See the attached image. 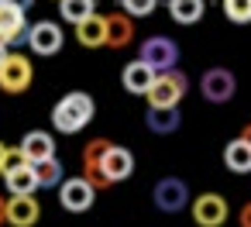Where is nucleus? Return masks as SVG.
<instances>
[{
  "instance_id": "nucleus-31",
  "label": "nucleus",
  "mask_w": 251,
  "mask_h": 227,
  "mask_svg": "<svg viewBox=\"0 0 251 227\" xmlns=\"http://www.w3.org/2000/svg\"><path fill=\"white\" fill-rule=\"evenodd\" d=\"M7 52H11V49H7L4 42H0V62H4V59H7Z\"/></svg>"
},
{
  "instance_id": "nucleus-1",
  "label": "nucleus",
  "mask_w": 251,
  "mask_h": 227,
  "mask_svg": "<svg viewBox=\"0 0 251 227\" xmlns=\"http://www.w3.org/2000/svg\"><path fill=\"white\" fill-rule=\"evenodd\" d=\"M93 114H97L93 97L83 93V90H73V93H66V97L52 107V127H55L59 134H79V131L93 121Z\"/></svg>"
},
{
  "instance_id": "nucleus-6",
  "label": "nucleus",
  "mask_w": 251,
  "mask_h": 227,
  "mask_svg": "<svg viewBox=\"0 0 251 227\" xmlns=\"http://www.w3.org/2000/svg\"><path fill=\"white\" fill-rule=\"evenodd\" d=\"M93 200H97V186H93L86 176L62 179V186H59V203H62V210H69V213H86V210L93 206Z\"/></svg>"
},
{
  "instance_id": "nucleus-25",
  "label": "nucleus",
  "mask_w": 251,
  "mask_h": 227,
  "mask_svg": "<svg viewBox=\"0 0 251 227\" xmlns=\"http://www.w3.org/2000/svg\"><path fill=\"white\" fill-rule=\"evenodd\" d=\"M158 7V0H121V11H127L131 18H148Z\"/></svg>"
},
{
  "instance_id": "nucleus-28",
  "label": "nucleus",
  "mask_w": 251,
  "mask_h": 227,
  "mask_svg": "<svg viewBox=\"0 0 251 227\" xmlns=\"http://www.w3.org/2000/svg\"><path fill=\"white\" fill-rule=\"evenodd\" d=\"M4 224H7V200L0 196V227H4Z\"/></svg>"
},
{
  "instance_id": "nucleus-3",
  "label": "nucleus",
  "mask_w": 251,
  "mask_h": 227,
  "mask_svg": "<svg viewBox=\"0 0 251 227\" xmlns=\"http://www.w3.org/2000/svg\"><path fill=\"white\" fill-rule=\"evenodd\" d=\"M35 83V66L25 52H7V59L0 62V90L18 97Z\"/></svg>"
},
{
  "instance_id": "nucleus-18",
  "label": "nucleus",
  "mask_w": 251,
  "mask_h": 227,
  "mask_svg": "<svg viewBox=\"0 0 251 227\" xmlns=\"http://www.w3.org/2000/svg\"><path fill=\"white\" fill-rule=\"evenodd\" d=\"M21 148H25L28 162H42V158H52L55 155V138L49 131H28L21 138Z\"/></svg>"
},
{
  "instance_id": "nucleus-20",
  "label": "nucleus",
  "mask_w": 251,
  "mask_h": 227,
  "mask_svg": "<svg viewBox=\"0 0 251 227\" xmlns=\"http://www.w3.org/2000/svg\"><path fill=\"white\" fill-rule=\"evenodd\" d=\"M169 14L176 25H200L206 14V0H169Z\"/></svg>"
},
{
  "instance_id": "nucleus-23",
  "label": "nucleus",
  "mask_w": 251,
  "mask_h": 227,
  "mask_svg": "<svg viewBox=\"0 0 251 227\" xmlns=\"http://www.w3.org/2000/svg\"><path fill=\"white\" fill-rule=\"evenodd\" d=\"M59 14L66 25H79L90 14H97V0H59Z\"/></svg>"
},
{
  "instance_id": "nucleus-8",
  "label": "nucleus",
  "mask_w": 251,
  "mask_h": 227,
  "mask_svg": "<svg viewBox=\"0 0 251 227\" xmlns=\"http://www.w3.org/2000/svg\"><path fill=\"white\" fill-rule=\"evenodd\" d=\"M28 11H21L11 0H0V42L7 49L18 42H28Z\"/></svg>"
},
{
  "instance_id": "nucleus-14",
  "label": "nucleus",
  "mask_w": 251,
  "mask_h": 227,
  "mask_svg": "<svg viewBox=\"0 0 251 227\" xmlns=\"http://www.w3.org/2000/svg\"><path fill=\"white\" fill-rule=\"evenodd\" d=\"M134 42V18L127 11L107 14V49H127Z\"/></svg>"
},
{
  "instance_id": "nucleus-30",
  "label": "nucleus",
  "mask_w": 251,
  "mask_h": 227,
  "mask_svg": "<svg viewBox=\"0 0 251 227\" xmlns=\"http://www.w3.org/2000/svg\"><path fill=\"white\" fill-rule=\"evenodd\" d=\"M241 138H244V141L251 145V124H244V131H241Z\"/></svg>"
},
{
  "instance_id": "nucleus-13",
  "label": "nucleus",
  "mask_w": 251,
  "mask_h": 227,
  "mask_svg": "<svg viewBox=\"0 0 251 227\" xmlns=\"http://www.w3.org/2000/svg\"><path fill=\"white\" fill-rule=\"evenodd\" d=\"M151 79H155V69H151L145 59H134V62H127V66L121 69V86H124L131 97H145L148 86H151Z\"/></svg>"
},
{
  "instance_id": "nucleus-15",
  "label": "nucleus",
  "mask_w": 251,
  "mask_h": 227,
  "mask_svg": "<svg viewBox=\"0 0 251 227\" xmlns=\"http://www.w3.org/2000/svg\"><path fill=\"white\" fill-rule=\"evenodd\" d=\"M145 124H148L151 134H162V138H165V134H176V131H179L182 114H179V107H151V103H148Z\"/></svg>"
},
{
  "instance_id": "nucleus-5",
  "label": "nucleus",
  "mask_w": 251,
  "mask_h": 227,
  "mask_svg": "<svg viewBox=\"0 0 251 227\" xmlns=\"http://www.w3.org/2000/svg\"><path fill=\"white\" fill-rule=\"evenodd\" d=\"M200 93H203L206 103H230V97L237 93V79H234L230 69L213 66L200 76Z\"/></svg>"
},
{
  "instance_id": "nucleus-7",
  "label": "nucleus",
  "mask_w": 251,
  "mask_h": 227,
  "mask_svg": "<svg viewBox=\"0 0 251 227\" xmlns=\"http://www.w3.org/2000/svg\"><path fill=\"white\" fill-rule=\"evenodd\" d=\"M151 200H155V206H158L162 213H179V210L189 206V189H186V182H182L179 176H165V179L155 182Z\"/></svg>"
},
{
  "instance_id": "nucleus-16",
  "label": "nucleus",
  "mask_w": 251,
  "mask_h": 227,
  "mask_svg": "<svg viewBox=\"0 0 251 227\" xmlns=\"http://www.w3.org/2000/svg\"><path fill=\"white\" fill-rule=\"evenodd\" d=\"M103 172H107L110 182H124L134 172V155L127 148H121V145H110L107 155H103Z\"/></svg>"
},
{
  "instance_id": "nucleus-12",
  "label": "nucleus",
  "mask_w": 251,
  "mask_h": 227,
  "mask_svg": "<svg viewBox=\"0 0 251 227\" xmlns=\"http://www.w3.org/2000/svg\"><path fill=\"white\" fill-rule=\"evenodd\" d=\"M38 220H42V206H38L35 193H28V196H14L11 193V200H7V224L11 227H35Z\"/></svg>"
},
{
  "instance_id": "nucleus-17",
  "label": "nucleus",
  "mask_w": 251,
  "mask_h": 227,
  "mask_svg": "<svg viewBox=\"0 0 251 227\" xmlns=\"http://www.w3.org/2000/svg\"><path fill=\"white\" fill-rule=\"evenodd\" d=\"M73 28H76V42H79L83 49H103V45H107V18L90 14L86 21H79V25H73Z\"/></svg>"
},
{
  "instance_id": "nucleus-32",
  "label": "nucleus",
  "mask_w": 251,
  "mask_h": 227,
  "mask_svg": "<svg viewBox=\"0 0 251 227\" xmlns=\"http://www.w3.org/2000/svg\"><path fill=\"white\" fill-rule=\"evenodd\" d=\"M4 155H7V145H4V141H0V165H4Z\"/></svg>"
},
{
  "instance_id": "nucleus-4",
  "label": "nucleus",
  "mask_w": 251,
  "mask_h": 227,
  "mask_svg": "<svg viewBox=\"0 0 251 227\" xmlns=\"http://www.w3.org/2000/svg\"><path fill=\"white\" fill-rule=\"evenodd\" d=\"M138 59H145L155 73H162V69L179 66V45H176L169 35H151V38H145V42H141Z\"/></svg>"
},
{
  "instance_id": "nucleus-10",
  "label": "nucleus",
  "mask_w": 251,
  "mask_h": 227,
  "mask_svg": "<svg viewBox=\"0 0 251 227\" xmlns=\"http://www.w3.org/2000/svg\"><path fill=\"white\" fill-rule=\"evenodd\" d=\"M189 210H193V220H196L200 227H220V224H227V217H230V206H227V200H224L220 193H200V196L189 203Z\"/></svg>"
},
{
  "instance_id": "nucleus-9",
  "label": "nucleus",
  "mask_w": 251,
  "mask_h": 227,
  "mask_svg": "<svg viewBox=\"0 0 251 227\" xmlns=\"http://www.w3.org/2000/svg\"><path fill=\"white\" fill-rule=\"evenodd\" d=\"M62 45H66V35H62V28L55 21H35L28 28V49L35 55H45V59L49 55H59Z\"/></svg>"
},
{
  "instance_id": "nucleus-22",
  "label": "nucleus",
  "mask_w": 251,
  "mask_h": 227,
  "mask_svg": "<svg viewBox=\"0 0 251 227\" xmlns=\"http://www.w3.org/2000/svg\"><path fill=\"white\" fill-rule=\"evenodd\" d=\"M35 165V176H38V186L42 189H59L62 186V179H66V169H62V162L52 155V158H42V162H31Z\"/></svg>"
},
{
  "instance_id": "nucleus-29",
  "label": "nucleus",
  "mask_w": 251,
  "mask_h": 227,
  "mask_svg": "<svg viewBox=\"0 0 251 227\" xmlns=\"http://www.w3.org/2000/svg\"><path fill=\"white\" fill-rule=\"evenodd\" d=\"M11 4H18L21 11H31V7H35V0H11Z\"/></svg>"
},
{
  "instance_id": "nucleus-2",
  "label": "nucleus",
  "mask_w": 251,
  "mask_h": 227,
  "mask_svg": "<svg viewBox=\"0 0 251 227\" xmlns=\"http://www.w3.org/2000/svg\"><path fill=\"white\" fill-rule=\"evenodd\" d=\"M186 90H189L186 76L179 73V66H172V69L155 73V79H151V86H148L145 97H148L151 107H179V100L186 97Z\"/></svg>"
},
{
  "instance_id": "nucleus-11",
  "label": "nucleus",
  "mask_w": 251,
  "mask_h": 227,
  "mask_svg": "<svg viewBox=\"0 0 251 227\" xmlns=\"http://www.w3.org/2000/svg\"><path fill=\"white\" fill-rule=\"evenodd\" d=\"M107 148H110L107 138H93V141H86V148H83V176H86L97 189H110V186H114V182L107 179V172H103V155H107Z\"/></svg>"
},
{
  "instance_id": "nucleus-27",
  "label": "nucleus",
  "mask_w": 251,
  "mask_h": 227,
  "mask_svg": "<svg viewBox=\"0 0 251 227\" xmlns=\"http://www.w3.org/2000/svg\"><path fill=\"white\" fill-rule=\"evenodd\" d=\"M237 224H241V227H251V203H244V206H241V217H237Z\"/></svg>"
},
{
  "instance_id": "nucleus-26",
  "label": "nucleus",
  "mask_w": 251,
  "mask_h": 227,
  "mask_svg": "<svg viewBox=\"0 0 251 227\" xmlns=\"http://www.w3.org/2000/svg\"><path fill=\"white\" fill-rule=\"evenodd\" d=\"M21 165H28V155H25V148L18 145V148H7V155H4V165H0V176L4 172H14V169H21Z\"/></svg>"
},
{
  "instance_id": "nucleus-19",
  "label": "nucleus",
  "mask_w": 251,
  "mask_h": 227,
  "mask_svg": "<svg viewBox=\"0 0 251 227\" xmlns=\"http://www.w3.org/2000/svg\"><path fill=\"white\" fill-rule=\"evenodd\" d=\"M224 165L230 169V172H237V176H248L251 172V145L237 134L234 141H227V148H224Z\"/></svg>"
},
{
  "instance_id": "nucleus-21",
  "label": "nucleus",
  "mask_w": 251,
  "mask_h": 227,
  "mask_svg": "<svg viewBox=\"0 0 251 227\" xmlns=\"http://www.w3.org/2000/svg\"><path fill=\"white\" fill-rule=\"evenodd\" d=\"M4 182H7V189H11L14 196H28V193H38V189H42L31 162L21 165V169H14V172H4Z\"/></svg>"
},
{
  "instance_id": "nucleus-24",
  "label": "nucleus",
  "mask_w": 251,
  "mask_h": 227,
  "mask_svg": "<svg viewBox=\"0 0 251 227\" xmlns=\"http://www.w3.org/2000/svg\"><path fill=\"white\" fill-rule=\"evenodd\" d=\"M230 25H251V0H220Z\"/></svg>"
}]
</instances>
